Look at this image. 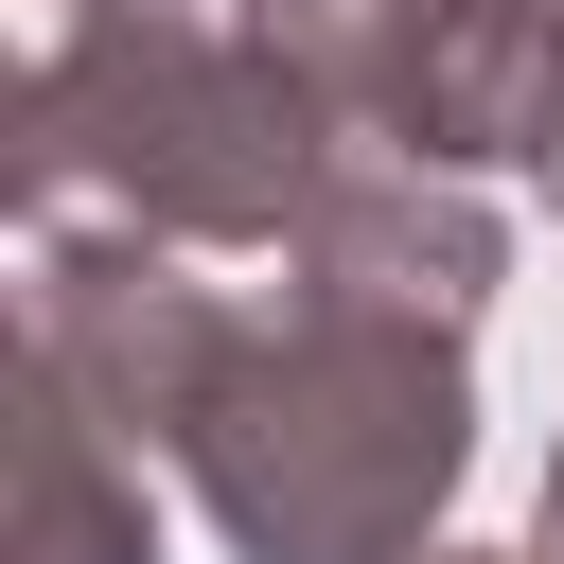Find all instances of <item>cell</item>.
<instances>
[{
  "label": "cell",
  "instance_id": "obj_1",
  "mask_svg": "<svg viewBox=\"0 0 564 564\" xmlns=\"http://www.w3.org/2000/svg\"><path fill=\"white\" fill-rule=\"evenodd\" d=\"M35 352L106 370L123 441H159L247 564H405L476 458L458 317L335 300V282H282V317H229L159 247L88 264L70 229H35Z\"/></svg>",
  "mask_w": 564,
  "mask_h": 564
},
{
  "label": "cell",
  "instance_id": "obj_2",
  "mask_svg": "<svg viewBox=\"0 0 564 564\" xmlns=\"http://www.w3.org/2000/svg\"><path fill=\"white\" fill-rule=\"evenodd\" d=\"M18 176H35V229H70L106 194L141 247H247V229H300L335 194L317 88L264 35H194L176 0H53Z\"/></svg>",
  "mask_w": 564,
  "mask_h": 564
},
{
  "label": "cell",
  "instance_id": "obj_5",
  "mask_svg": "<svg viewBox=\"0 0 564 564\" xmlns=\"http://www.w3.org/2000/svg\"><path fill=\"white\" fill-rule=\"evenodd\" d=\"M546 564H564V476H546Z\"/></svg>",
  "mask_w": 564,
  "mask_h": 564
},
{
  "label": "cell",
  "instance_id": "obj_3",
  "mask_svg": "<svg viewBox=\"0 0 564 564\" xmlns=\"http://www.w3.org/2000/svg\"><path fill=\"white\" fill-rule=\"evenodd\" d=\"M247 35L423 176H458L494 141L529 159V18L511 0H247Z\"/></svg>",
  "mask_w": 564,
  "mask_h": 564
},
{
  "label": "cell",
  "instance_id": "obj_4",
  "mask_svg": "<svg viewBox=\"0 0 564 564\" xmlns=\"http://www.w3.org/2000/svg\"><path fill=\"white\" fill-rule=\"evenodd\" d=\"M35 564H141V494H106V476H88L70 370H35Z\"/></svg>",
  "mask_w": 564,
  "mask_h": 564
}]
</instances>
